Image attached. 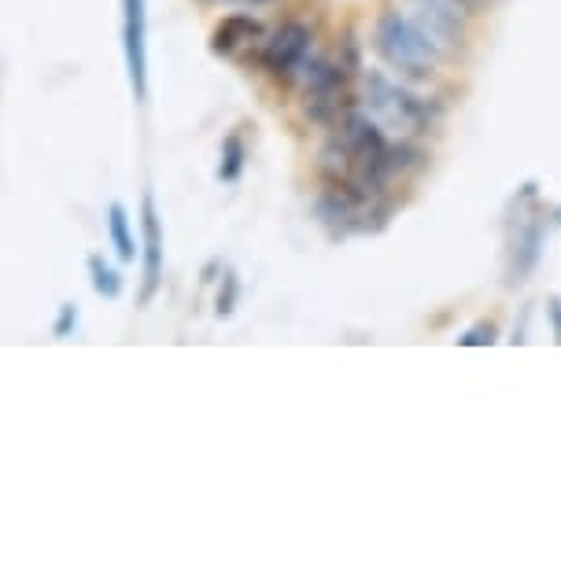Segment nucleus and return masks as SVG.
<instances>
[{
  "label": "nucleus",
  "mask_w": 561,
  "mask_h": 564,
  "mask_svg": "<svg viewBox=\"0 0 561 564\" xmlns=\"http://www.w3.org/2000/svg\"><path fill=\"white\" fill-rule=\"evenodd\" d=\"M470 4L476 8V12H481V8H488V4H492V0H470Z\"/></svg>",
  "instance_id": "a211bd4d"
},
{
  "label": "nucleus",
  "mask_w": 561,
  "mask_h": 564,
  "mask_svg": "<svg viewBox=\"0 0 561 564\" xmlns=\"http://www.w3.org/2000/svg\"><path fill=\"white\" fill-rule=\"evenodd\" d=\"M229 4H245V8H267L273 0H229Z\"/></svg>",
  "instance_id": "dca6fc26"
},
{
  "label": "nucleus",
  "mask_w": 561,
  "mask_h": 564,
  "mask_svg": "<svg viewBox=\"0 0 561 564\" xmlns=\"http://www.w3.org/2000/svg\"><path fill=\"white\" fill-rule=\"evenodd\" d=\"M558 221H561V207H558Z\"/></svg>",
  "instance_id": "6ab92c4d"
},
{
  "label": "nucleus",
  "mask_w": 561,
  "mask_h": 564,
  "mask_svg": "<svg viewBox=\"0 0 561 564\" xmlns=\"http://www.w3.org/2000/svg\"><path fill=\"white\" fill-rule=\"evenodd\" d=\"M262 34H267V30H262L256 15L233 12L222 19L215 26V34H211V52H215V56H237V52L251 45V41H262Z\"/></svg>",
  "instance_id": "0eeeda50"
},
{
  "label": "nucleus",
  "mask_w": 561,
  "mask_h": 564,
  "mask_svg": "<svg viewBox=\"0 0 561 564\" xmlns=\"http://www.w3.org/2000/svg\"><path fill=\"white\" fill-rule=\"evenodd\" d=\"M543 240H547V226L543 218H528L521 229H517L514 240V254H510V270H506V284H521L536 273L539 254H543Z\"/></svg>",
  "instance_id": "423d86ee"
},
{
  "label": "nucleus",
  "mask_w": 561,
  "mask_h": 564,
  "mask_svg": "<svg viewBox=\"0 0 561 564\" xmlns=\"http://www.w3.org/2000/svg\"><path fill=\"white\" fill-rule=\"evenodd\" d=\"M547 317H550V328H554V339L561 344V295H550V303H547Z\"/></svg>",
  "instance_id": "2eb2a0df"
},
{
  "label": "nucleus",
  "mask_w": 561,
  "mask_h": 564,
  "mask_svg": "<svg viewBox=\"0 0 561 564\" xmlns=\"http://www.w3.org/2000/svg\"><path fill=\"white\" fill-rule=\"evenodd\" d=\"M458 344H462V347H488V344H495V325H492V322L473 325L470 333L458 336Z\"/></svg>",
  "instance_id": "4468645a"
},
{
  "label": "nucleus",
  "mask_w": 561,
  "mask_h": 564,
  "mask_svg": "<svg viewBox=\"0 0 561 564\" xmlns=\"http://www.w3.org/2000/svg\"><path fill=\"white\" fill-rule=\"evenodd\" d=\"M374 48L377 56L385 59V67H391L403 82H414V85H425L436 78V67H440V56L436 48L429 45L425 34L410 23L407 12L399 8H385L374 23Z\"/></svg>",
  "instance_id": "f03ea898"
},
{
  "label": "nucleus",
  "mask_w": 561,
  "mask_h": 564,
  "mask_svg": "<svg viewBox=\"0 0 561 564\" xmlns=\"http://www.w3.org/2000/svg\"><path fill=\"white\" fill-rule=\"evenodd\" d=\"M141 237H144V248H141V259H144L141 303L148 306V303L155 300L159 281H163V221H159V210H155L152 193L141 196Z\"/></svg>",
  "instance_id": "39448f33"
},
{
  "label": "nucleus",
  "mask_w": 561,
  "mask_h": 564,
  "mask_svg": "<svg viewBox=\"0 0 561 564\" xmlns=\"http://www.w3.org/2000/svg\"><path fill=\"white\" fill-rule=\"evenodd\" d=\"M388 159H391V174H396V177H410V174H421V170L429 166L432 152L425 148L421 137L399 133V141L388 144Z\"/></svg>",
  "instance_id": "6e6552de"
},
{
  "label": "nucleus",
  "mask_w": 561,
  "mask_h": 564,
  "mask_svg": "<svg viewBox=\"0 0 561 564\" xmlns=\"http://www.w3.org/2000/svg\"><path fill=\"white\" fill-rule=\"evenodd\" d=\"M363 108L374 115L385 130L410 133V137L436 133L443 122V111H447L436 97H421L410 85L391 82L385 70L363 74Z\"/></svg>",
  "instance_id": "f257e3e1"
},
{
  "label": "nucleus",
  "mask_w": 561,
  "mask_h": 564,
  "mask_svg": "<svg viewBox=\"0 0 561 564\" xmlns=\"http://www.w3.org/2000/svg\"><path fill=\"white\" fill-rule=\"evenodd\" d=\"M237 303H240V276L226 270L222 273V289H218V303H215V314L218 317H229L233 311H237Z\"/></svg>",
  "instance_id": "f8f14e48"
},
{
  "label": "nucleus",
  "mask_w": 561,
  "mask_h": 564,
  "mask_svg": "<svg viewBox=\"0 0 561 564\" xmlns=\"http://www.w3.org/2000/svg\"><path fill=\"white\" fill-rule=\"evenodd\" d=\"M122 52L133 100H148V8L144 0H122Z\"/></svg>",
  "instance_id": "20e7f679"
},
{
  "label": "nucleus",
  "mask_w": 561,
  "mask_h": 564,
  "mask_svg": "<svg viewBox=\"0 0 561 564\" xmlns=\"http://www.w3.org/2000/svg\"><path fill=\"white\" fill-rule=\"evenodd\" d=\"M108 237L115 243V254H119V262H133L141 248H137L133 240V229H130V210L122 204H111L108 207Z\"/></svg>",
  "instance_id": "1a4fd4ad"
},
{
  "label": "nucleus",
  "mask_w": 561,
  "mask_h": 564,
  "mask_svg": "<svg viewBox=\"0 0 561 564\" xmlns=\"http://www.w3.org/2000/svg\"><path fill=\"white\" fill-rule=\"evenodd\" d=\"M89 281H93V292L104 295V300H119L126 289L119 270L104 262V254H89Z\"/></svg>",
  "instance_id": "9d476101"
},
{
  "label": "nucleus",
  "mask_w": 561,
  "mask_h": 564,
  "mask_svg": "<svg viewBox=\"0 0 561 564\" xmlns=\"http://www.w3.org/2000/svg\"><path fill=\"white\" fill-rule=\"evenodd\" d=\"M204 4H211V0H204Z\"/></svg>",
  "instance_id": "aec40b11"
},
{
  "label": "nucleus",
  "mask_w": 561,
  "mask_h": 564,
  "mask_svg": "<svg viewBox=\"0 0 561 564\" xmlns=\"http://www.w3.org/2000/svg\"><path fill=\"white\" fill-rule=\"evenodd\" d=\"M74 325H78V306L74 303H63L60 314H56V325H52V336L56 339H67L74 333Z\"/></svg>",
  "instance_id": "ddd939ff"
},
{
  "label": "nucleus",
  "mask_w": 561,
  "mask_h": 564,
  "mask_svg": "<svg viewBox=\"0 0 561 564\" xmlns=\"http://www.w3.org/2000/svg\"><path fill=\"white\" fill-rule=\"evenodd\" d=\"M222 270V262H207V270H204V284L215 281V273Z\"/></svg>",
  "instance_id": "f3484780"
},
{
  "label": "nucleus",
  "mask_w": 561,
  "mask_h": 564,
  "mask_svg": "<svg viewBox=\"0 0 561 564\" xmlns=\"http://www.w3.org/2000/svg\"><path fill=\"white\" fill-rule=\"evenodd\" d=\"M311 45H314V34L306 23H284L270 34V41H262V70L270 74L273 82L281 85H295L300 74L311 59Z\"/></svg>",
  "instance_id": "7ed1b4c3"
},
{
  "label": "nucleus",
  "mask_w": 561,
  "mask_h": 564,
  "mask_svg": "<svg viewBox=\"0 0 561 564\" xmlns=\"http://www.w3.org/2000/svg\"><path fill=\"white\" fill-rule=\"evenodd\" d=\"M245 163H248V148L240 141V133H229L226 141H222V166H218V177L222 181H237L245 174Z\"/></svg>",
  "instance_id": "9b49d317"
}]
</instances>
